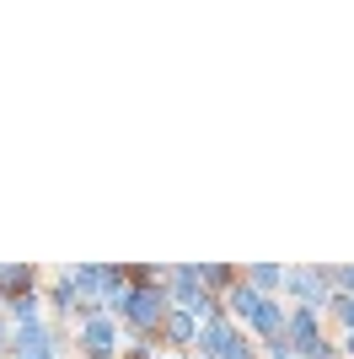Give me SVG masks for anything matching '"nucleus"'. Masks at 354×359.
<instances>
[{"instance_id": "nucleus-1", "label": "nucleus", "mask_w": 354, "mask_h": 359, "mask_svg": "<svg viewBox=\"0 0 354 359\" xmlns=\"http://www.w3.org/2000/svg\"><path fill=\"white\" fill-rule=\"evenodd\" d=\"M166 311H172V300H166L162 285H150V290H129V300H124V322H129L134 332H156L166 322Z\"/></svg>"}, {"instance_id": "nucleus-2", "label": "nucleus", "mask_w": 354, "mask_h": 359, "mask_svg": "<svg viewBox=\"0 0 354 359\" xmlns=\"http://www.w3.org/2000/svg\"><path fill=\"white\" fill-rule=\"evenodd\" d=\"M284 285L295 290L301 311H317V306H327V285H333V269H290V273H284Z\"/></svg>"}, {"instance_id": "nucleus-3", "label": "nucleus", "mask_w": 354, "mask_h": 359, "mask_svg": "<svg viewBox=\"0 0 354 359\" xmlns=\"http://www.w3.org/2000/svg\"><path fill=\"white\" fill-rule=\"evenodd\" d=\"M81 344H86V359H113V348H118V327H113V316H86V327H81Z\"/></svg>"}, {"instance_id": "nucleus-4", "label": "nucleus", "mask_w": 354, "mask_h": 359, "mask_svg": "<svg viewBox=\"0 0 354 359\" xmlns=\"http://www.w3.org/2000/svg\"><path fill=\"white\" fill-rule=\"evenodd\" d=\"M162 332H166V338H172L177 348H188L193 338H199V322H193L188 311H177V306H172V311H166V322H162Z\"/></svg>"}, {"instance_id": "nucleus-5", "label": "nucleus", "mask_w": 354, "mask_h": 359, "mask_svg": "<svg viewBox=\"0 0 354 359\" xmlns=\"http://www.w3.org/2000/svg\"><path fill=\"white\" fill-rule=\"evenodd\" d=\"M252 327H258V332H268V344H274V338L284 332V311H280V300H268V295H263V306L252 311Z\"/></svg>"}, {"instance_id": "nucleus-6", "label": "nucleus", "mask_w": 354, "mask_h": 359, "mask_svg": "<svg viewBox=\"0 0 354 359\" xmlns=\"http://www.w3.org/2000/svg\"><path fill=\"white\" fill-rule=\"evenodd\" d=\"M225 300H231V316H242V322H252V311L263 306V295H258V290H242V285H236Z\"/></svg>"}, {"instance_id": "nucleus-7", "label": "nucleus", "mask_w": 354, "mask_h": 359, "mask_svg": "<svg viewBox=\"0 0 354 359\" xmlns=\"http://www.w3.org/2000/svg\"><path fill=\"white\" fill-rule=\"evenodd\" d=\"M6 300H11V316L22 322V327H27V322H38V295H32V290H22V295H6Z\"/></svg>"}, {"instance_id": "nucleus-8", "label": "nucleus", "mask_w": 354, "mask_h": 359, "mask_svg": "<svg viewBox=\"0 0 354 359\" xmlns=\"http://www.w3.org/2000/svg\"><path fill=\"white\" fill-rule=\"evenodd\" d=\"M247 279H252V290H258V295H263V290H274V285H284L280 269H247Z\"/></svg>"}, {"instance_id": "nucleus-9", "label": "nucleus", "mask_w": 354, "mask_h": 359, "mask_svg": "<svg viewBox=\"0 0 354 359\" xmlns=\"http://www.w3.org/2000/svg\"><path fill=\"white\" fill-rule=\"evenodd\" d=\"M231 279H236V269H199V285H215V290H221V285H231Z\"/></svg>"}, {"instance_id": "nucleus-10", "label": "nucleus", "mask_w": 354, "mask_h": 359, "mask_svg": "<svg viewBox=\"0 0 354 359\" xmlns=\"http://www.w3.org/2000/svg\"><path fill=\"white\" fill-rule=\"evenodd\" d=\"M333 311H339L343 322H349V332H354V295H339V300H333Z\"/></svg>"}, {"instance_id": "nucleus-11", "label": "nucleus", "mask_w": 354, "mask_h": 359, "mask_svg": "<svg viewBox=\"0 0 354 359\" xmlns=\"http://www.w3.org/2000/svg\"><path fill=\"white\" fill-rule=\"evenodd\" d=\"M333 285H343V290L354 295V269H333Z\"/></svg>"}, {"instance_id": "nucleus-12", "label": "nucleus", "mask_w": 354, "mask_h": 359, "mask_svg": "<svg viewBox=\"0 0 354 359\" xmlns=\"http://www.w3.org/2000/svg\"><path fill=\"white\" fill-rule=\"evenodd\" d=\"M349 354H354V332H349Z\"/></svg>"}]
</instances>
